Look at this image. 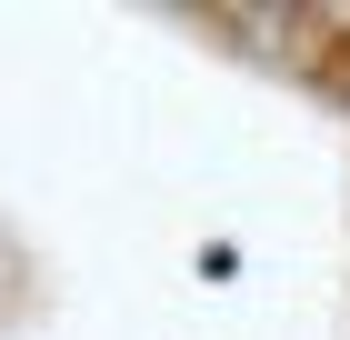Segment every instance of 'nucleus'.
I'll list each match as a JSON object with an SVG mask.
<instances>
[]
</instances>
